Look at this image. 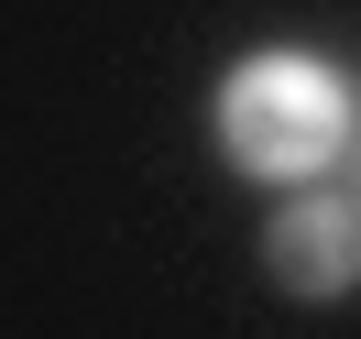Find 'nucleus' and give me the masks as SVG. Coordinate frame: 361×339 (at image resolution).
<instances>
[{
    "instance_id": "f257e3e1",
    "label": "nucleus",
    "mask_w": 361,
    "mask_h": 339,
    "mask_svg": "<svg viewBox=\"0 0 361 339\" xmlns=\"http://www.w3.org/2000/svg\"><path fill=\"white\" fill-rule=\"evenodd\" d=\"M208 121H219V154L252 186H317L361 142V88L329 55H307V44H252L219 77V110Z\"/></svg>"
},
{
    "instance_id": "f03ea898",
    "label": "nucleus",
    "mask_w": 361,
    "mask_h": 339,
    "mask_svg": "<svg viewBox=\"0 0 361 339\" xmlns=\"http://www.w3.org/2000/svg\"><path fill=\"white\" fill-rule=\"evenodd\" d=\"M263 263H274V285H295V295H350L361 285V197H295V208H274Z\"/></svg>"
}]
</instances>
